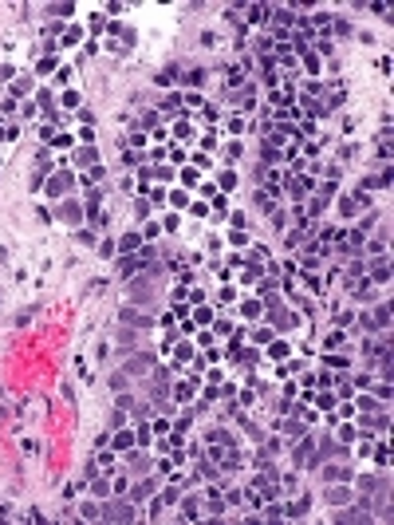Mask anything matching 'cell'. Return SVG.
Instances as JSON below:
<instances>
[{
  "label": "cell",
  "instance_id": "obj_1",
  "mask_svg": "<svg viewBox=\"0 0 394 525\" xmlns=\"http://www.w3.org/2000/svg\"><path fill=\"white\" fill-rule=\"evenodd\" d=\"M123 324H142V328H150V320H146V316H138L134 308H123Z\"/></svg>",
  "mask_w": 394,
  "mask_h": 525
},
{
  "label": "cell",
  "instance_id": "obj_2",
  "mask_svg": "<svg viewBox=\"0 0 394 525\" xmlns=\"http://www.w3.org/2000/svg\"><path fill=\"white\" fill-rule=\"evenodd\" d=\"M142 265V261H134V257H123V265H118V273H123V277H130L134 269Z\"/></svg>",
  "mask_w": 394,
  "mask_h": 525
}]
</instances>
